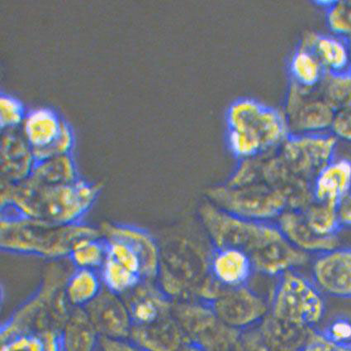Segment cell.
Listing matches in <instances>:
<instances>
[{
  "mask_svg": "<svg viewBox=\"0 0 351 351\" xmlns=\"http://www.w3.org/2000/svg\"><path fill=\"white\" fill-rule=\"evenodd\" d=\"M330 133L338 142L351 144V103L335 112Z\"/></svg>",
  "mask_w": 351,
  "mask_h": 351,
  "instance_id": "1f68e13d",
  "label": "cell"
},
{
  "mask_svg": "<svg viewBox=\"0 0 351 351\" xmlns=\"http://www.w3.org/2000/svg\"><path fill=\"white\" fill-rule=\"evenodd\" d=\"M326 20L330 33L351 37V1H332L326 8Z\"/></svg>",
  "mask_w": 351,
  "mask_h": 351,
  "instance_id": "f1b7e54d",
  "label": "cell"
},
{
  "mask_svg": "<svg viewBox=\"0 0 351 351\" xmlns=\"http://www.w3.org/2000/svg\"><path fill=\"white\" fill-rule=\"evenodd\" d=\"M349 40V43H350V50H351V37L348 38Z\"/></svg>",
  "mask_w": 351,
  "mask_h": 351,
  "instance_id": "d590c367",
  "label": "cell"
},
{
  "mask_svg": "<svg viewBox=\"0 0 351 351\" xmlns=\"http://www.w3.org/2000/svg\"><path fill=\"white\" fill-rule=\"evenodd\" d=\"M289 71L293 83L308 89L319 87L326 74L316 54L302 47L298 48L290 60Z\"/></svg>",
  "mask_w": 351,
  "mask_h": 351,
  "instance_id": "7402d4cb",
  "label": "cell"
},
{
  "mask_svg": "<svg viewBox=\"0 0 351 351\" xmlns=\"http://www.w3.org/2000/svg\"><path fill=\"white\" fill-rule=\"evenodd\" d=\"M125 300L133 326L153 324L164 317L168 308L167 301L156 289L140 286V284L128 293Z\"/></svg>",
  "mask_w": 351,
  "mask_h": 351,
  "instance_id": "2e32d148",
  "label": "cell"
},
{
  "mask_svg": "<svg viewBox=\"0 0 351 351\" xmlns=\"http://www.w3.org/2000/svg\"><path fill=\"white\" fill-rule=\"evenodd\" d=\"M326 73L351 72V50L348 38L332 33L317 34L312 48Z\"/></svg>",
  "mask_w": 351,
  "mask_h": 351,
  "instance_id": "9a60e30c",
  "label": "cell"
},
{
  "mask_svg": "<svg viewBox=\"0 0 351 351\" xmlns=\"http://www.w3.org/2000/svg\"><path fill=\"white\" fill-rule=\"evenodd\" d=\"M350 351H351V348H350Z\"/></svg>",
  "mask_w": 351,
  "mask_h": 351,
  "instance_id": "8d00e7d4",
  "label": "cell"
},
{
  "mask_svg": "<svg viewBox=\"0 0 351 351\" xmlns=\"http://www.w3.org/2000/svg\"><path fill=\"white\" fill-rule=\"evenodd\" d=\"M53 224L39 220L2 222V240L6 248L14 251L38 253L46 257H62L70 253L72 245L80 238L95 236L90 229L64 227L53 229Z\"/></svg>",
  "mask_w": 351,
  "mask_h": 351,
  "instance_id": "5b68a950",
  "label": "cell"
},
{
  "mask_svg": "<svg viewBox=\"0 0 351 351\" xmlns=\"http://www.w3.org/2000/svg\"><path fill=\"white\" fill-rule=\"evenodd\" d=\"M276 224L290 243L302 252L317 256L338 246V236L324 237L315 233L306 223L301 210H286L277 218Z\"/></svg>",
  "mask_w": 351,
  "mask_h": 351,
  "instance_id": "4fadbf2b",
  "label": "cell"
},
{
  "mask_svg": "<svg viewBox=\"0 0 351 351\" xmlns=\"http://www.w3.org/2000/svg\"><path fill=\"white\" fill-rule=\"evenodd\" d=\"M201 216L217 247L242 250L261 273L278 277L308 260V254L294 247L269 220L245 219L211 205H205Z\"/></svg>",
  "mask_w": 351,
  "mask_h": 351,
  "instance_id": "6da1fadb",
  "label": "cell"
},
{
  "mask_svg": "<svg viewBox=\"0 0 351 351\" xmlns=\"http://www.w3.org/2000/svg\"><path fill=\"white\" fill-rule=\"evenodd\" d=\"M227 122L229 149L241 159L281 147L290 135L284 111L254 100H237L232 104Z\"/></svg>",
  "mask_w": 351,
  "mask_h": 351,
  "instance_id": "7a4b0ae2",
  "label": "cell"
},
{
  "mask_svg": "<svg viewBox=\"0 0 351 351\" xmlns=\"http://www.w3.org/2000/svg\"><path fill=\"white\" fill-rule=\"evenodd\" d=\"M213 276L221 284L229 288L243 286L251 277L254 266L250 257L234 247H217L212 258Z\"/></svg>",
  "mask_w": 351,
  "mask_h": 351,
  "instance_id": "5bb4252c",
  "label": "cell"
},
{
  "mask_svg": "<svg viewBox=\"0 0 351 351\" xmlns=\"http://www.w3.org/2000/svg\"><path fill=\"white\" fill-rule=\"evenodd\" d=\"M326 340L338 346H351V318L339 316L332 319L320 332Z\"/></svg>",
  "mask_w": 351,
  "mask_h": 351,
  "instance_id": "4dcf8cb0",
  "label": "cell"
},
{
  "mask_svg": "<svg viewBox=\"0 0 351 351\" xmlns=\"http://www.w3.org/2000/svg\"><path fill=\"white\" fill-rule=\"evenodd\" d=\"M63 351H95L99 337L82 308L71 310L62 332Z\"/></svg>",
  "mask_w": 351,
  "mask_h": 351,
  "instance_id": "d6986e66",
  "label": "cell"
},
{
  "mask_svg": "<svg viewBox=\"0 0 351 351\" xmlns=\"http://www.w3.org/2000/svg\"><path fill=\"white\" fill-rule=\"evenodd\" d=\"M351 346H338L326 340L320 332L311 336L300 351H350Z\"/></svg>",
  "mask_w": 351,
  "mask_h": 351,
  "instance_id": "d6a6232c",
  "label": "cell"
},
{
  "mask_svg": "<svg viewBox=\"0 0 351 351\" xmlns=\"http://www.w3.org/2000/svg\"><path fill=\"white\" fill-rule=\"evenodd\" d=\"M69 254L76 269H100L107 258V243L96 236L80 238L72 245Z\"/></svg>",
  "mask_w": 351,
  "mask_h": 351,
  "instance_id": "d4e9b609",
  "label": "cell"
},
{
  "mask_svg": "<svg viewBox=\"0 0 351 351\" xmlns=\"http://www.w3.org/2000/svg\"><path fill=\"white\" fill-rule=\"evenodd\" d=\"M99 345L102 351H141L134 345L118 339L99 338Z\"/></svg>",
  "mask_w": 351,
  "mask_h": 351,
  "instance_id": "836d02e7",
  "label": "cell"
},
{
  "mask_svg": "<svg viewBox=\"0 0 351 351\" xmlns=\"http://www.w3.org/2000/svg\"><path fill=\"white\" fill-rule=\"evenodd\" d=\"M284 112L290 135H306L330 132L336 111L317 88H304L292 83Z\"/></svg>",
  "mask_w": 351,
  "mask_h": 351,
  "instance_id": "52a82bcc",
  "label": "cell"
},
{
  "mask_svg": "<svg viewBox=\"0 0 351 351\" xmlns=\"http://www.w3.org/2000/svg\"><path fill=\"white\" fill-rule=\"evenodd\" d=\"M339 223L342 227H351V192L337 205Z\"/></svg>",
  "mask_w": 351,
  "mask_h": 351,
  "instance_id": "e575fe53",
  "label": "cell"
},
{
  "mask_svg": "<svg viewBox=\"0 0 351 351\" xmlns=\"http://www.w3.org/2000/svg\"><path fill=\"white\" fill-rule=\"evenodd\" d=\"M312 190L314 201L337 205L351 192V159L335 157L314 177Z\"/></svg>",
  "mask_w": 351,
  "mask_h": 351,
  "instance_id": "7c38bea8",
  "label": "cell"
},
{
  "mask_svg": "<svg viewBox=\"0 0 351 351\" xmlns=\"http://www.w3.org/2000/svg\"><path fill=\"white\" fill-rule=\"evenodd\" d=\"M99 338L126 340L130 337L132 321L126 304L119 295L103 290L84 308Z\"/></svg>",
  "mask_w": 351,
  "mask_h": 351,
  "instance_id": "30bf717a",
  "label": "cell"
},
{
  "mask_svg": "<svg viewBox=\"0 0 351 351\" xmlns=\"http://www.w3.org/2000/svg\"><path fill=\"white\" fill-rule=\"evenodd\" d=\"M62 124L50 109H35L28 112L23 121V139L32 149L47 148L53 143Z\"/></svg>",
  "mask_w": 351,
  "mask_h": 351,
  "instance_id": "e0dca14e",
  "label": "cell"
},
{
  "mask_svg": "<svg viewBox=\"0 0 351 351\" xmlns=\"http://www.w3.org/2000/svg\"><path fill=\"white\" fill-rule=\"evenodd\" d=\"M317 90L335 111L347 106L351 103V72L346 74L326 73Z\"/></svg>",
  "mask_w": 351,
  "mask_h": 351,
  "instance_id": "83f0119b",
  "label": "cell"
},
{
  "mask_svg": "<svg viewBox=\"0 0 351 351\" xmlns=\"http://www.w3.org/2000/svg\"><path fill=\"white\" fill-rule=\"evenodd\" d=\"M102 291L103 282L96 270L76 269L64 286L67 302L74 308H86Z\"/></svg>",
  "mask_w": 351,
  "mask_h": 351,
  "instance_id": "44dd1931",
  "label": "cell"
},
{
  "mask_svg": "<svg viewBox=\"0 0 351 351\" xmlns=\"http://www.w3.org/2000/svg\"><path fill=\"white\" fill-rule=\"evenodd\" d=\"M313 278L322 293L351 300V248L337 246L317 254L313 264Z\"/></svg>",
  "mask_w": 351,
  "mask_h": 351,
  "instance_id": "9c48e42d",
  "label": "cell"
},
{
  "mask_svg": "<svg viewBox=\"0 0 351 351\" xmlns=\"http://www.w3.org/2000/svg\"><path fill=\"white\" fill-rule=\"evenodd\" d=\"M69 278V277H68ZM67 278L47 276L39 293L1 328V343L19 334L52 330L62 333L71 313L64 294Z\"/></svg>",
  "mask_w": 351,
  "mask_h": 351,
  "instance_id": "3957f363",
  "label": "cell"
},
{
  "mask_svg": "<svg viewBox=\"0 0 351 351\" xmlns=\"http://www.w3.org/2000/svg\"><path fill=\"white\" fill-rule=\"evenodd\" d=\"M99 274L105 288L119 296L132 291L142 280L138 274L131 272L108 256Z\"/></svg>",
  "mask_w": 351,
  "mask_h": 351,
  "instance_id": "4316f807",
  "label": "cell"
},
{
  "mask_svg": "<svg viewBox=\"0 0 351 351\" xmlns=\"http://www.w3.org/2000/svg\"><path fill=\"white\" fill-rule=\"evenodd\" d=\"M75 168L67 155L58 156L38 163L32 169V183L39 185L72 184L75 181Z\"/></svg>",
  "mask_w": 351,
  "mask_h": 351,
  "instance_id": "603a6c76",
  "label": "cell"
},
{
  "mask_svg": "<svg viewBox=\"0 0 351 351\" xmlns=\"http://www.w3.org/2000/svg\"><path fill=\"white\" fill-rule=\"evenodd\" d=\"M337 148L338 141L330 132L290 135L280 157L293 174L313 183L318 172L337 156Z\"/></svg>",
  "mask_w": 351,
  "mask_h": 351,
  "instance_id": "8992f818",
  "label": "cell"
},
{
  "mask_svg": "<svg viewBox=\"0 0 351 351\" xmlns=\"http://www.w3.org/2000/svg\"><path fill=\"white\" fill-rule=\"evenodd\" d=\"M301 211L306 223L318 236H338L341 227L338 220L337 205L313 200Z\"/></svg>",
  "mask_w": 351,
  "mask_h": 351,
  "instance_id": "cb8c5ba5",
  "label": "cell"
},
{
  "mask_svg": "<svg viewBox=\"0 0 351 351\" xmlns=\"http://www.w3.org/2000/svg\"><path fill=\"white\" fill-rule=\"evenodd\" d=\"M0 351H63L62 333L48 330L19 334L2 342Z\"/></svg>",
  "mask_w": 351,
  "mask_h": 351,
  "instance_id": "484cf974",
  "label": "cell"
},
{
  "mask_svg": "<svg viewBox=\"0 0 351 351\" xmlns=\"http://www.w3.org/2000/svg\"><path fill=\"white\" fill-rule=\"evenodd\" d=\"M213 197L227 212L250 220H269L289 209L283 193L265 181L245 191L217 190Z\"/></svg>",
  "mask_w": 351,
  "mask_h": 351,
  "instance_id": "ba28073f",
  "label": "cell"
},
{
  "mask_svg": "<svg viewBox=\"0 0 351 351\" xmlns=\"http://www.w3.org/2000/svg\"><path fill=\"white\" fill-rule=\"evenodd\" d=\"M163 318L145 326H132L130 337L146 351H176L180 336L176 326Z\"/></svg>",
  "mask_w": 351,
  "mask_h": 351,
  "instance_id": "ac0fdd59",
  "label": "cell"
},
{
  "mask_svg": "<svg viewBox=\"0 0 351 351\" xmlns=\"http://www.w3.org/2000/svg\"><path fill=\"white\" fill-rule=\"evenodd\" d=\"M24 108L21 102L13 96L2 95L0 98V124L3 128L12 130L22 124Z\"/></svg>",
  "mask_w": 351,
  "mask_h": 351,
  "instance_id": "f546056e",
  "label": "cell"
},
{
  "mask_svg": "<svg viewBox=\"0 0 351 351\" xmlns=\"http://www.w3.org/2000/svg\"><path fill=\"white\" fill-rule=\"evenodd\" d=\"M271 310L274 318L285 324L313 328L326 313L324 293L313 281L292 270L278 276Z\"/></svg>",
  "mask_w": 351,
  "mask_h": 351,
  "instance_id": "277c9868",
  "label": "cell"
},
{
  "mask_svg": "<svg viewBox=\"0 0 351 351\" xmlns=\"http://www.w3.org/2000/svg\"><path fill=\"white\" fill-rule=\"evenodd\" d=\"M230 288L217 298L213 306L221 320L232 326H243L263 317L267 308L259 296L243 286Z\"/></svg>",
  "mask_w": 351,
  "mask_h": 351,
  "instance_id": "8fae6325",
  "label": "cell"
},
{
  "mask_svg": "<svg viewBox=\"0 0 351 351\" xmlns=\"http://www.w3.org/2000/svg\"><path fill=\"white\" fill-rule=\"evenodd\" d=\"M35 163L32 150L24 139L8 134L2 142V168L12 180H20L28 174Z\"/></svg>",
  "mask_w": 351,
  "mask_h": 351,
  "instance_id": "ffe728a7",
  "label": "cell"
}]
</instances>
